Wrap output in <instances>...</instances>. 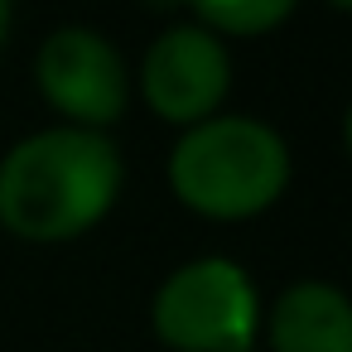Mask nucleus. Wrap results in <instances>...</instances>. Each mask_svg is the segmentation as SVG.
Masks as SVG:
<instances>
[{"label":"nucleus","mask_w":352,"mask_h":352,"mask_svg":"<svg viewBox=\"0 0 352 352\" xmlns=\"http://www.w3.org/2000/svg\"><path fill=\"white\" fill-rule=\"evenodd\" d=\"M121 193V155L102 131H39L0 160V227L25 241H68L97 227Z\"/></svg>","instance_id":"f257e3e1"},{"label":"nucleus","mask_w":352,"mask_h":352,"mask_svg":"<svg viewBox=\"0 0 352 352\" xmlns=\"http://www.w3.org/2000/svg\"><path fill=\"white\" fill-rule=\"evenodd\" d=\"M169 184L203 217H256L285 193L289 150L251 116H208L174 145Z\"/></svg>","instance_id":"f03ea898"},{"label":"nucleus","mask_w":352,"mask_h":352,"mask_svg":"<svg viewBox=\"0 0 352 352\" xmlns=\"http://www.w3.org/2000/svg\"><path fill=\"white\" fill-rule=\"evenodd\" d=\"M256 318V285L222 256L179 265L155 294V333L179 352H251Z\"/></svg>","instance_id":"7ed1b4c3"},{"label":"nucleus","mask_w":352,"mask_h":352,"mask_svg":"<svg viewBox=\"0 0 352 352\" xmlns=\"http://www.w3.org/2000/svg\"><path fill=\"white\" fill-rule=\"evenodd\" d=\"M39 92L78 126V131H102L121 121L131 82H126V58L116 44L87 25H63L44 39L39 63H34Z\"/></svg>","instance_id":"20e7f679"},{"label":"nucleus","mask_w":352,"mask_h":352,"mask_svg":"<svg viewBox=\"0 0 352 352\" xmlns=\"http://www.w3.org/2000/svg\"><path fill=\"white\" fill-rule=\"evenodd\" d=\"M227 82H232V58H227L222 39L198 30V25L164 30L150 44L145 68H140V87H145L150 111L160 121H174V126L208 121L222 107Z\"/></svg>","instance_id":"39448f33"},{"label":"nucleus","mask_w":352,"mask_h":352,"mask_svg":"<svg viewBox=\"0 0 352 352\" xmlns=\"http://www.w3.org/2000/svg\"><path fill=\"white\" fill-rule=\"evenodd\" d=\"M270 352H352V314L342 289L304 280L275 299Z\"/></svg>","instance_id":"423d86ee"},{"label":"nucleus","mask_w":352,"mask_h":352,"mask_svg":"<svg viewBox=\"0 0 352 352\" xmlns=\"http://www.w3.org/2000/svg\"><path fill=\"white\" fill-rule=\"evenodd\" d=\"M188 6H193L212 30L251 39V34L275 30V25L294 10V0H188Z\"/></svg>","instance_id":"0eeeda50"},{"label":"nucleus","mask_w":352,"mask_h":352,"mask_svg":"<svg viewBox=\"0 0 352 352\" xmlns=\"http://www.w3.org/2000/svg\"><path fill=\"white\" fill-rule=\"evenodd\" d=\"M10 20H15V0H0V44L10 34Z\"/></svg>","instance_id":"6e6552de"},{"label":"nucleus","mask_w":352,"mask_h":352,"mask_svg":"<svg viewBox=\"0 0 352 352\" xmlns=\"http://www.w3.org/2000/svg\"><path fill=\"white\" fill-rule=\"evenodd\" d=\"M328 6H333V10H347V6H352V0H328Z\"/></svg>","instance_id":"1a4fd4ad"},{"label":"nucleus","mask_w":352,"mask_h":352,"mask_svg":"<svg viewBox=\"0 0 352 352\" xmlns=\"http://www.w3.org/2000/svg\"><path fill=\"white\" fill-rule=\"evenodd\" d=\"M145 6H174V0H145Z\"/></svg>","instance_id":"9d476101"}]
</instances>
